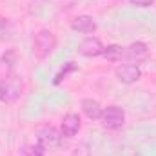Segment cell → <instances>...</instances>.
I'll use <instances>...</instances> for the list:
<instances>
[{
    "instance_id": "cell-1",
    "label": "cell",
    "mask_w": 156,
    "mask_h": 156,
    "mask_svg": "<svg viewBox=\"0 0 156 156\" xmlns=\"http://www.w3.org/2000/svg\"><path fill=\"white\" fill-rule=\"evenodd\" d=\"M55 47H56V37H55V33H51L47 29H42V31L37 33L35 44H33V51H35L37 58H40V60L47 58L53 53Z\"/></svg>"
},
{
    "instance_id": "cell-2",
    "label": "cell",
    "mask_w": 156,
    "mask_h": 156,
    "mask_svg": "<svg viewBox=\"0 0 156 156\" xmlns=\"http://www.w3.org/2000/svg\"><path fill=\"white\" fill-rule=\"evenodd\" d=\"M100 120H102V125H104L105 129L115 131V129H120V127L123 125V122H125V113H123V109L118 107V105H109L107 109H104Z\"/></svg>"
},
{
    "instance_id": "cell-3",
    "label": "cell",
    "mask_w": 156,
    "mask_h": 156,
    "mask_svg": "<svg viewBox=\"0 0 156 156\" xmlns=\"http://www.w3.org/2000/svg\"><path fill=\"white\" fill-rule=\"evenodd\" d=\"M20 91H22V85L16 78H9V80H2L0 82V102H15L18 100L20 96Z\"/></svg>"
},
{
    "instance_id": "cell-4",
    "label": "cell",
    "mask_w": 156,
    "mask_h": 156,
    "mask_svg": "<svg viewBox=\"0 0 156 156\" xmlns=\"http://www.w3.org/2000/svg\"><path fill=\"white\" fill-rule=\"evenodd\" d=\"M80 127H82L80 116H78L76 113H67V115L64 116V120H62L60 133H62V136H66V138H73L78 131H80Z\"/></svg>"
},
{
    "instance_id": "cell-5",
    "label": "cell",
    "mask_w": 156,
    "mask_h": 156,
    "mask_svg": "<svg viewBox=\"0 0 156 156\" xmlns=\"http://www.w3.org/2000/svg\"><path fill=\"white\" fill-rule=\"evenodd\" d=\"M147 55H149V49L144 42H133L129 47L123 49V58L129 62H140L147 58Z\"/></svg>"
},
{
    "instance_id": "cell-6",
    "label": "cell",
    "mask_w": 156,
    "mask_h": 156,
    "mask_svg": "<svg viewBox=\"0 0 156 156\" xmlns=\"http://www.w3.org/2000/svg\"><path fill=\"white\" fill-rule=\"evenodd\" d=\"M116 78L122 83H134L142 78V71L138 66H133V64H127V66H122L116 69Z\"/></svg>"
},
{
    "instance_id": "cell-7",
    "label": "cell",
    "mask_w": 156,
    "mask_h": 156,
    "mask_svg": "<svg viewBox=\"0 0 156 156\" xmlns=\"http://www.w3.org/2000/svg\"><path fill=\"white\" fill-rule=\"evenodd\" d=\"M80 53L83 56H89V58L100 56L104 53V44L98 38H94V37H87L85 40H82V44H80Z\"/></svg>"
},
{
    "instance_id": "cell-8",
    "label": "cell",
    "mask_w": 156,
    "mask_h": 156,
    "mask_svg": "<svg viewBox=\"0 0 156 156\" xmlns=\"http://www.w3.org/2000/svg\"><path fill=\"white\" fill-rule=\"evenodd\" d=\"M71 27H73V31H78V33H93V31H96V22H94V18L93 16H89V15H78L75 16L73 20H71Z\"/></svg>"
},
{
    "instance_id": "cell-9",
    "label": "cell",
    "mask_w": 156,
    "mask_h": 156,
    "mask_svg": "<svg viewBox=\"0 0 156 156\" xmlns=\"http://www.w3.org/2000/svg\"><path fill=\"white\" fill-rule=\"evenodd\" d=\"M82 111L85 113V116L91 118V120H100L102 118V113H104V107L96 100L85 98V100H82Z\"/></svg>"
},
{
    "instance_id": "cell-10",
    "label": "cell",
    "mask_w": 156,
    "mask_h": 156,
    "mask_svg": "<svg viewBox=\"0 0 156 156\" xmlns=\"http://www.w3.org/2000/svg\"><path fill=\"white\" fill-rule=\"evenodd\" d=\"M37 136H38V142L44 147L56 145L58 140H60V134H58V131L55 127H42V129H38V134Z\"/></svg>"
},
{
    "instance_id": "cell-11",
    "label": "cell",
    "mask_w": 156,
    "mask_h": 156,
    "mask_svg": "<svg viewBox=\"0 0 156 156\" xmlns=\"http://www.w3.org/2000/svg\"><path fill=\"white\" fill-rule=\"evenodd\" d=\"M123 49H125V47L113 44V45L104 47V53H102V55H104L109 62H118V60H122V58H123Z\"/></svg>"
},
{
    "instance_id": "cell-12",
    "label": "cell",
    "mask_w": 156,
    "mask_h": 156,
    "mask_svg": "<svg viewBox=\"0 0 156 156\" xmlns=\"http://www.w3.org/2000/svg\"><path fill=\"white\" fill-rule=\"evenodd\" d=\"M45 153V147L37 142V144H33V145H26V147H22V151H20V156H44Z\"/></svg>"
},
{
    "instance_id": "cell-13",
    "label": "cell",
    "mask_w": 156,
    "mask_h": 156,
    "mask_svg": "<svg viewBox=\"0 0 156 156\" xmlns=\"http://www.w3.org/2000/svg\"><path fill=\"white\" fill-rule=\"evenodd\" d=\"M73 156H91V147H89V144H85V142L78 144L76 147H75V151H73Z\"/></svg>"
},
{
    "instance_id": "cell-14",
    "label": "cell",
    "mask_w": 156,
    "mask_h": 156,
    "mask_svg": "<svg viewBox=\"0 0 156 156\" xmlns=\"http://www.w3.org/2000/svg\"><path fill=\"white\" fill-rule=\"evenodd\" d=\"M73 69H75V64H73V62H67V64H66V69H62V71L55 76V85H58L64 78L67 76V73H69V71H73Z\"/></svg>"
},
{
    "instance_id": "cell-15",
    "label": "cell",
    "mask_w": 156,
    "mask_h": 156,
    "mask_svg": "<svg viewBox=\"0 0 156 156\" xmlns=\"http://www.w3.org/2000/svg\"><path fill=\"white\" fill-rule=\"evenodd\" d=\"M153 2H154V0H131V4L136 5V7H151Z\"/></svg>"
},
{
    "instance_id": "cell-16",
    "label": "cell",
    "mask_w": 156,
    "mask_h": 156,
    "mask_svg": "<svg viewBox=\"0 0 156 156\" xmlns=\"http://www.w3.org/2000/svg\"><path fill=\"white\" fill-rule=\"evenodd\" d=\"M138 156H140V154H138Z\"/></svg>"
}]
</instances>
